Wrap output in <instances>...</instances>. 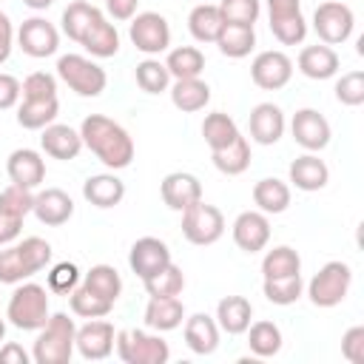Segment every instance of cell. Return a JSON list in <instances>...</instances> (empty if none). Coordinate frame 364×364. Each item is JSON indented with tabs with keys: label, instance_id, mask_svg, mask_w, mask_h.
Wrapping results in <instances>:
<instances>
[{
	"label": "cell",
	"instance_id": "42",
	"mask_svg": "<svg viewBox=\"0 0 364 364\" xmlns=\"http://www.w3.org/2000/svg\"><path fill=\"white\" fill-rule=\"evenodd\" d=\"M267 301L273 304H293L299 296H301V276L293 273V276H276V279H264L262 284Z\"/></svg>",
	"mask_w": 364,
	"mask_h": 364
},
{
	"label": "cell",
	"instance_id": "28",
	"mask_svg": "<svg viewBox=\"0 0 364 364\" xmlns=\"http://www.w3.org/2000/svg\"><path fill=\"white\" fill-rule=\"evenodd\" d=\"M80 46H82L85 51H91L94 57H114V54L119 51V34H117V28H114L105 17H100V20H94L91 28L82 34Z\"/></svg>",
	"mask_w": 364,
	"mask_h": 364
},
{
	"label": "cell",
	"instance_id": "38",
	"mask_svg": "<svg viewBox=\"0 0 364 364\" xmlns=\"http://www.w3.org/2000/svg\"><path fill=\"white\" fill-rule=\"evenodd\" d=\"M301 270V259L293 247L279 245L273 250H267V256L262 259V273L264 279H276V276H293Z\"/></svg>",
	"mask_w": 364,
	"mask_h": 364
},
{
	"label": "cell",
	"instance_id": "7",
	"mask_svg": "<svg viewBox=\"0 0 364 364\" xmlns=\"http://www.w3.org/2000/svg\"><path fill=\"white\" fill-rule=\"evenodd\" d=\"M225 230V216L216 205L193 202L182 210V233L191 245H213Z\"/></svg>",
	"mask_w": 364,
	"mask_h": 364
},
{
	"label": "cell",
	"instance_id": "1",
	"mask_svg": "<svg viewBox=\"0 0 364 364\" xmlns=\"http://www.w3.org/2000/svg\"><path fill=\"white\" fill-rule=\"evenodd\" d=\"M80 136L100 156V162L114 168V171L131 165V159H134V139L128 136V131L119 122L108 119L105 114L85 117L82 128H80Z\"/></svg>",
	"mask_w": 364,
	"mask_h": 364
},
{
	"label": "cell",
	"instance_id": "58",
	"mask_svg": "<svg viewBox=\"0 0 364 364\" xmlns=\"http://www.w3.org/2000/svg\"><path fill=\"white\" fill-rule=\"evenodd\" d=\"M11 20L6 17V11H0V63H6L11 54Z\"/></svg>",
	"mask_w": 364,
	"mask_h": 364
},
{
	"label": "cell",
	"instance_id": "48",
	"mask_svg": "<svg viewBox=\"0 0 364 364\" xmlns=\"http://www.w3.org/2000/svg\"><path fill=\"white\" fill-rule=\"evenodd\" d=\"M17 247H20V253H23V259H26V264H28L31 273L43 270L51 262V245L46 239H40V236H28Z\"/></svg>",
	"mask_w": 364,
	"mask_h": 364
},
{
	"label": "cell",
	"instance_id": "31",
	"mask_svg": "<svg viewBox=\"0 0 364 364\" xmlns=\"http://www.w3.org/2000/svg\"><path fill=\"white\" fill-rule=\"evenodd\" d=\"M253 202L259 205L262 213H282L290 205V188L276 176L259 179L253 185Z\"/></svg>",
	"mask_w": 364,
	"mask_h": 364
},
{
	"label": "cell",
	"instance_id": "37",
	"mask_svg": "<svg viewBox=\"0 0 364 364\" xmlns=\"http://www.w3.org/2000/svg\"><path fill=\"white\" fill-rule=\"evenodd\" d=\"M247 327H250L247 330V347L253 355L267 358V355H276L282 350V330L273 321H256Z\"/></svg>",
	"mask_w": 364,
	"mask_h": 364
},
{
	"label": "cell",
	"instance_id": "30",
	"mask_svg": "<svg viewBox=\"0 0 364 364\" xmlns=\"http://www.w3.org/2000/svg\"><path fill=\"white\" fill-rule=\"evenodd\" d=\"M171 100L179 111H199L208 105L210 100V88L208 82H202L199 77H185V80H176L173 88H171Z\"/></svg>",
	"mask_w": 364,
	"mask_h": 364
},
{
	"label": "cell",
	"instance_id": "46",
	"mask_svg": "<svg viewBox=\"0 0 364 364\" xmlns=\"http://www.w3.org/2000/svg\"><path fill=\"white\" fill-rule=\"evenodd\" d=\"M26 276H31V270H28V264H26V259H23V253H20V247L14 245V247L0 250V282L14 284V282H23Z\"/></svg>",
	"mask_w": 364,
	"mask_h": 364
},
{
	"label": "cell",
	"instance_id": "52",
	"mask_svg": "<svg viewBox=\"0 0 364 364\" xmlns=\"http://www.w3.org/2000/svg\"><path fill=\"white\" fill-rule=\"evenodd\" d=\"M341 353H344V358H347L350 364H364V327H361V324H355V327H350V330L344 333V338H341Z\"/></svg>",
	"mask_w": 364,
	"mask_h": 364
},
{
	"label": "cell",
	"instance_id": "13",
	"mask_svg": "<svg viewBox=\"0 0 364 364\" xmlns=\"http://www.w3.org/2000/svg\"><path fill=\"white\" fill-rule=\"evenodd\" d=\"M17 43H20V48H23L28 57H48V54L57 51L60 34H57V28H54L48 20H43V17H28V20H23V26H20V31H17Z\"/></svg>",
	"mask_w": 364,
	"mask_h": 364
},
{
	"label": "cell",
	"instance_id": "25",
	"mask_svg": "<svg viewBox=\"0 0 364 364\" xmlns=\"http://www.w3.org/2000/svg\"><path fill=\"white\" fill-rule=\"evenodd\" d=\"M185 304L176 296H151L145 307V324L154 330H173L182 324Z\"/></svg>",
	"mask_w": 364,
	"mask_h": 364
},
{
	"label": "cell",
	"instance_id": "27",
	"mask_svg": "<svg viewBox=\"0 0 364 364\" xmlns=\"http://www.w3.org/2000/svg\"><path fill=\"white\" fill-rule=\"evenodd\" d=\"M216 46H219V51L225 57H236L239 60V57L250 54V48L256 46V31L247 23H225L219 37H216Z\"/></svg>",
	"mask_w": 364,
	"mask_h": 364
},
{
	"label": "cell",
	"instance_id": "36",
	"mask_svg": "<svg viewBox=\"0 0 364 364\" xmlns=\"http://www.w3.org/2000/svg\"><path fill=\"white\" fill-rule=\"evenodd\" d=\"M202 136H205V142L210 145V151H219V148L230 145V142L239 136V128H236V122H233L225 111H213V114H208L205 122H202Z\"/></svg>",
	"mask_w": 364,
	"mask_h": 364
},
{
	"label": "cell",
	"instance_id": "34",
	"mask_svg": "<svg viewBox=\"0 0 364 364\" xmlns=\"http://www.w3.org/2000/svg\"><path fill=\"white\" fill-rule=\"evenodd\" d=\"M165 68L168 74H173L176 80H185V77H199L205 71V54L196 48V46H179L168 54L165 60Z\"/></svg>",
	"mask_w": 364,
	"mask_h": 364
},
{
	"label": "cell",
	"instance_id": "33",
	"mask_svg": "<svg viewBox=\"0 0 364 364\" xmlns=\"http://www.w3.org/2000/svg\"><path fill=\"white\" fill-rule=\"evenodd\" d=\"M57 111H60L57 97H51V100H23V105L17 111V122L28 131H40V128L54 122Z\"/></svg>",
	"mask_w": 364,
	"mask_h": 364
},
{
	"label": "cell",
	"instance_id": "14",
	"mask_svg": "<svg viewBox=\"0 0 364 364\" xmlns=\"http://www.w3.org/2000/svg\"><path fill=\"white\" fill-rule=\"evenodd\" d=\"M290 131H293V139L307 151H321L330 142V122L316 108L296 111L293 122H290Z\"/></svg>",
	"mask_w": 364,
	"mask_h": 364
},
{
	"label": "cell",
	"instance_id": "26",
	"mask_svg": "<svg viewBox=\"0 0 364 364\" xmlns=\"http://www.w3.org/2000/svg\"><path fill=\"white\" fill-rule=\"evenodd\" d=\"M250 316H253V307L245 296H225L219 304H216V318H219V327L230 336H239L247 330L250 324Z\"/></svg>",
	"mask_w": 364,
	"mask_h": 364
},
{
	"label": "cell",
	"instance_id": "12",
	"mask_svg": "<svg viewBox=\"0 0 364 364\" xmlns=\"http://www.w3.org/2000/svg\"><path fill=\"white\" fill-rule=\"evenodd\" d=\"M114 324L111 321H102V318H88V324H82L77 333H74V344L80 350L82 358H91V361H100L105 358L111 350H114Z\"/></svg>",
	"mask_w": 364,
	"mask_h": 364
},
{
	"label": "cell",
	"instance_id": "57",
	"mask_svg": "<svg viewBox=\"0 0 364 364\" xmlns=\"http://www.w3.org/2000/svg\"><path fill=\"white\" fill-rule=\"evenodd\" d=\"M0 364H28V353L20 344L9 341L6 347H0Z\"/></svg>",
	"mask_w": 364,
	"mask_h": 364
},
{
	"label": "cell",
	"instance_id": "43",
	"mask_svg": "<svg viewBox=\"0 0 364 364\" xmlns=\"http://www.w3.org/2000/svg\"><path fill=\"white\" fill-rule=\"evenodd\" d=\"M168 82H171V74H168L165 63H159V60H142L136 65V85L145 94H159V91L168 88Z\"/></svg>",
	"mask_w": 364,
	"mask_h": 364
},
{
	"label": "cell",
	"instance_id": "45",
	"mask_svg": "<svg viewBox=\"0 0 364 364\" xmlns=\"http://www.w3.org/2000/svg\"><path fill=\"white\" fill-rule=\"evenodd\" d=\"M270 31L273 37L282 43V46H296L304 40L307 34V23L301 14H293V17H279V20H270Z\"/></svg>",
	"mask_w": 364,
	"mask_h": 364
},
{
	"label": "cell",
	"instance_id": "4",
	"mask_svg": "<svg viewBox=\"0 0 364 364\" xmlns=\"http://www.w3.org/2000/svg\"><path fill=\"white\" fill-rule=\"evenodd\" d=\"M353 273L350 264L344 262H327L307 284V296L316 307H336L338 301H344L347 290H350Z\"/></svg>",
	"mask_w": 364,
	"mask_h": 364
},
{
	"label": "cell",
	"instance_id": "40",
	"mask_svg": "<svg viewBox=\"0 0 364 364\" xmlns=\"http://www.w3.org/2000/svg\"><path fill=\"white\" fill-rule=\"evenodd\" d=\"M111 307H114L111 299H105V296L88 290L85 284L71 290V310H74L77 316H82V318H100V316H108Z\"/></svg>",
	"mask_w": 364,
	"mask_h": 364
},
{
	"label": "cell",
	"instance_id": "10",
	"mask_svg": "<svg viewBox=\"0 0 364 364\" xmlns=\"http://www.w3.org/2000/svg\"><path fill=\"white\" fill-rule=\"evenodd\" d=\"M128 264L131 270L139 276V279H148L154 273H159L165 264H171V250L162 239L156 236H142L131 245V253H128Z\"/></svg>",
	"mask_w": 364,
	"mask_h": 364
},
{
	"label": "cell",
	"instance_id": "2",
	"mask_svg": "<svg viewBox=\"0 0 364 364\" xmlns=\"http://www.w3.org/2000/svg\"><path fill=\"white\" fill-rule=\"evenodd\" d=\"M74 333L77 327L65 313L48 316L40 338L34 341V361L37 364H68L74 353Z\"/></svg>",
	"mask_w": 364,
	"mask_h": 364
},
{
	"label": "cell",
	"instance_id": "8",
	"mask_svg": "<svg viewBox=\"0 0 364 364\" xmlns=\"http://www.w3.org/2000/svg\"><path fill=\"white\" fill-rule=\"evenodd\" d=\"M353 23H355L353 9L341 0H324L313 11V26H316V34L324 46L344 43L353 34Z\"/></svg>",
	"mask_w": 364,
	"mask_h": 364
},
{
	"label": "cell",
	"instance_id": "60",
	"mask_svg": "<svg viewBox=\"0 0 364 364\" xmlns=\"http://www.w3.org/2000/svg\"><path fill=\"white\" fill-rule=\"evenodd\" d=\"M3 336H6V321L0 318V341H3Z\"/></svg>",
	"mask_w": 364,
	"mask_h": 364
},
{
	"label": "cell",
	"instance_id": "59",
	"mask_svg": "<svg viewBox=\"0 0 364 364\" xmlns=\"http://www.w3.org/2000/svg\"><path fill=\"white\" fill-rule=\"evenodd\" d=\"M23 3H26L28 9H37V11H40V9H48L54 0H23Z\"/></svg>",
	"mask_w": 364,
	"mask_h": 364
},
{
	"label": "cell",
	"instance_id": "44",
	"mask_svg": "<svg viewBox=\"0 0 364 364\" xmlns=\"http://www.w3.org/2000/svg\"><path fill=\"white\" fill-rule=\"evenodd\" d=\"M34 208V193L31 188H23V185H9L0 191V210L3 213H11V216H26L28 210Z\"/></svg>",
	"mask_w": 364,
	"mask_h": 364
},
{
	"label": "cell",
	"instance_id": "49",
	"mask_svg": "<svg viewBox=\"0 0 364 364\" xmlns=\"http://www.w3.org/2000/svg\"><path fill=\"white\" fill-rule=\"evenodd\" d=\"M336 97L344 105H361L364 102V71H347L336 82Z\"/></svg>",
	"mask_w": 364,
	"mask_h": 364
},
{
	"label": "cell",
	"instance_id": "54",
	"mask_svg": "<svg viewBox=\"0 0 364 364\" xmlns=\"http://www.w3.org/2000/svg\"><path fill=\"white\" fill-rule=\"evenodd\" d=\"M267 11H270V20L293 17V14H301V0H267Z\"/></svg>",
	"mask_w": 364,
	"mask_h": 364
},
{
	"label": "cell",
	"instance_id": "35",
	"mask_svg": "<svg viewBox=\"0 0 364 364\" xmlns=\"http://www.w3.org/2000/svg\"><path fill=\"white\" fill-rule=\"evenodd\" d=\"M213 165L222 173H228V176H236V173L247 171V165H250V145H247V139L239 134L230 145L213 151Z\"/></svg>",
	"mask_w": 364,
	"mask_h": 364
},
{
	"label": "cell",
	"instance_id": "53",
	"mask_svg": "<svg viewBox=\"0 0 364 364\" xmlns=\"http://www.w3.org/2000/svg\"><path fill=\"white\" fill-rule=\"evenodd\" d=\"M20 97V80L11 77V74H0V111L3 108H11Z\"/></svg>",
	"mask_w": 364,
	"mask_h": 364
},
{
	"label": "cell",
	"instance_id": "19",
	"mask_svg": "<svg viewBox=\"0 0 364 364\" xmlns=\"http://www.w3.org/2000/svg\"><path fill=\"white\" fill-rule=\"evenodd\" d=\"M284 134V114L279 105L273 102H259L250 111V136L262 145H273L279 142Z\"/></svg>",
	"mask_w": 364,
	"mask_h": 364
},
{
	"label": "cell",
	"instance_id": "21",
	"mask_svg": "<svg viewBox=\"0 0 364 364\" xmlns=\"http://www.w3.org/2000/svg\"><path fill=\"white\" fill-rule=\"evenodd\" d=\"M40 142H43V151L54 159H74L82 148V136L71 125H60V122L46 125Z\"/></svg>",
	"mask_w": 364,
	"mask_h": 364
},
{
	"label": "cell",
	"instance_id": "3",
	"mask_svg": "<svg viewBox=\"0 0 364 364\" xmlns=\"http://www.w3.org/2000/svg\"><path fill=\"white\" fill-rule=\"evenodd\" d=\"M9 321L20 330H37L48 321V296L46 287L28 282L23 287H17L9 299Z\"/></svg>",
	"mask_w": 364,
	"mask_h": 364
},
{
	"label": "cell",
	"instance_id": "39",
	"mask_svg": "<svg viewBox=\"0 0 364 364\" xmlns=\"http://www.w3.org/2000/svg\"><path fill=\"white\" fill-rule=\"evenodd\" d=\"M82 284H85L88 290H94V293L111 299V301H117L119 293H122V279H119V273H117L111 264H94V267L85 273V282H82Z\"/></svg>",
	"mask_w": 364,
	"mask_h": 364
},
{
	"label": "cell",
	"instance_id": "29",
	"mask_svg": "<svg viewBox=\"0 0 364 364\" xmlns=\"http://www.w3.org/2000/svg\"><path fill=\"white\" fill-rule=\"evenodd\" d=\"M222 26H225V17L219 6H210V3H199L188 17V28L199 43H216Z\"/></svg>",
	"mask_w": 364,
	"mask_h": 364
},
{
	"label": "cell",
	"instance_id": "15",
	"mask_svg": "<svg viewBox=\"0 0 364 364\" xmlns=\"http://www.w3.org/2000/svg\"><path fill=\"white\" fill-rule=\"evenodd\" d=\"M159 193H162V202L171 208V210H185L191 208L193 202L202 199V185L193 173H185V171H173L162 179L159 185Z\"/></svg>",
	"mask_w": 364,
	"mask_h": 364
},
{
	"label": "cell",
	"instance_id": "5",
	"mask_svg": "<svg viewBox=\"0 0 364 364\" xmlns=\"http://www.w3.org/2000/svg\"><path fill=\"white\" fill-rule=\"evenodd\" d=\"M57 74L80 97H97V94H102V88L108 82L105 71L97 63H91L88 57H82V54H63L57 60Z\"/></svg>",
	"mask_w": 364,
	"mask_h": 364
},
{
	"label": "cell",
	"instance_id": "20",
	"mask_svg": "<svg viewBox=\"0 0 364 364\" xmlns=\"http://www.w3.org/2000/svg\"><path fill=\"white\" fill-rule=\"evenodd\" d=\"M299 71L310 80H327L338 71V54L330 46H304L299 51Z\"/></svg>",
	"mask_w": 364,
	"mask_h": 364
},
{
	"label": "cell",
	"instance_id": "50",
	"mask_svg": "<svg viewBox=\"0 0 364 364\" xmlns=\"http://www.w3.org/2000/svg\"><path fill=\"white\" fill-rule=\"evenodd\" d=\"M219 11L225 23H247L253 26L259 17V0H222Z\"/></svg>",
	"mask_w": 364,
	"mask_h": 364
},
{
	"label": "cell",
	"instance_id": "56",
	"mask_svg": "<svg viewBox=\"0 0 364 364\" xmlns=\"http://www.w3.org/2000/svg\"><path fill=\"white\" fill-rule=\"evenodd\" d=\"M136 3L139 0H105V9L114 20H131L136 14Z\"/></svg>",
	"mask_w": 364,
	"mask_h": 364
},
{
	"label": "cell",
	"instance_id": "47",
	"mask_svg": "<svg viewBox=\"0 0 364 364\" xmlns=\"http://www.w3.org/2000/svg\"><path fill=\"white\" fill-rule=\"evenodd\" d=\"M20 94H23V100H51V97H57V82L46 71H31L23 80Z\"/></svg>",
	"mask_w": 364,
	"mask_h": 364
},
{
	"label": "cell",
	"instance_id": "11",
	"mask_svg": "<svg viewBox=\"0 0 364 364\" xmlns=\"http://www.w3.org/2000/svg\"><path fill=\"white\" fill-rule=\"evenodd\" d=\"M290 74H293V60L284 51H262L250 65L253 82L264 91H276V88L287 85Z\"/></svg>",
	"mask_w": 364,
	"mask_h": 364
},
{
	"label": "cell",
	"instance_id": "22",
	"mask_svg": "<svg viewBox=\"0 0 364 364\" xmlns=\"http://www.w3.org/2000/svg\"><path fill=\"white\" fill-rule=\"evenodd\" d=\"M185 344L199 355H210L219 344V324L208 313H193L185 321Z\"/></svg>",
	"mask_w": 364,
	"mask_h": 364
},
{
	"label": "cell",
	"instance_id": "51",
	"mask_svg": "<svg viewBox=\"0 0 364 364\" xmlns=\"http://www.w3.org/2000/svg\"><path fill=\"white\" fill-rule=\"evenodd\" d=\"M77 264H71V262H60V264H54L51 267V273H48V290L51 293H71L74 287H77Z\"/></svg>",
	"mask_w": 364,
	"mask_h": 364
},
{
	"label": "cell",
	"instance_id": "55",
	"mask_svg": "<svg viewBox=\"0 0 364 364\" xmlns=\"http://www.w3.org/2000/svg\"><path fill=\"white\" fill-rule=\"evenodd\" d=\"M23 228V219L20 216H11V213H3L0 210V245H9Z\"/></svg>",
	"mask_w": 364,
	"mask_h": 364
},
{
	"label": "cell",
	"instance_id": "23",
	"mask_svg": "<svg viewBox=\"0 0 364 364\" xmlns=\"http://www.w3.org/2000/svg\"><path fill=\"white\" fill-rule=\"evenodd\" d=\"M330 179V171L324 165V159L313 156V154H304V156H296L290 162V182L301 191H321Z\"/></svg>",
	"mask_w": 364,
	"mask_h": 364
},
{
	"label": "cell",
	"instance_id": "24",
	"mask_svg": "<svg viewBox=\"0 0 364 364\" xmlns=\"http://www.w3.org/2000/svg\"><path fill=\"white\" fill-rule=\"evenodd\" d=\"M82 196L97 208H114L122 202L125 185L114 173H97V176H88L82 182Z\"/></svg>",
	"mask_w": 364,
	"mask_h": 364
},
{
	"label": "cell",
	"instance_id": "32",
	"mask_svg": "<svg viewBox=\"0 0 364 364\" xmlns=\"http://www.w3.org/2000/svg\"><path fill=\"white\" fill-rule=\"evenodd\" d=\"M102 17V11L97 9V6H91L88 0H74V3H68L65 6V11H63V31L71 37V40H82V34L91 28V23L94 20H100Z\"/></svg>",
	"mask_w": 364,
	"mask_h": 364
},
{
	"label": "cell",
	"instance_id": "17",
	"mask_svg": "<svg viewBox=\"0 0 364 364\" xmlns=\"http://www.w3.org/2000/svg\"><path fill=\"white\" fill-rule=\"evenodd\" d=\"M6 171H9V179L14 185H23V188H37L43 179H46V162L40 159L37 151L31 148H17L11 151L9 162H6Z\"/></svg>",
	"mask_w": 364,
	"mask_h": 364
},
{
	"label": "cell",
	"instance_id": "18",
	"mask_svg": "<svg viewBox=\"0 0 364 364\" xmlns=\"http://www.w3.org/2000/svg\"><path fill=\"white\" fill-rule=\"evenodd\" d=\"M31 210L37 213V219L43 225L57 228V225H65L71 219L74 202H71V196L63 188H46V191L34 193V208Z\"/></svg>",
	"mask_w": 364,
	"mask_h": 364
},
{
	"label": "cell",
	"instance_id": "9",
	"mask_svg": "<svg viewBox=\"0 0 364 364\" xmlns=\"http://www.w3.org/2000/svg\"><path fill=\"white\" fill-rule=\"evenodd\" d=\"M128 37L131 43L145 51V54H159L168 48L171 43V28H168V20L156 11H142L131 20V28H128Z\"/></svg>",
	"mask_w": 364,
	"mask_h": 364
},
{
	"label": "cell",
	"instance_id": "6",
	"mask_svg": "<svg viewBox=\"0 0 364 364\" xmlns=\"http://www.w3.org/2000/svg\"><path fill=\"white\" fill-rule=\"evenodd\" d=\"M117 353L128 364H165L171 350L168 341L159 336H148L145 330H119L117 333Z\"/></svg>",
	"mask_w": 364,
	"mask_h": 364
},
{
	"label": "cell",
	"instance_id": "41",
	"mask_svg": "<svg viewBox=\"0 0 364 364\" xmlns=\"http://www.w3.org/2000/svg\"><path fill=\"white\" fill-rule=\"evenodd\" d=\"M142 282H145L148 296H179L182 287H185V276H182V270H179L173 262L165 264L159 273L142 279Z\"/></svg>",
	"mask_w": 364,
	"mask_h": 364
},
{
	"label": "cell",
	"instance_id": "16",
	"mask_svg": "<svg viewBox=\"0 0 364 364\" xmlns=\"http://www.w3.org/2000/svg\"><path fill=\"white\" fill-rule=\"evenodd\" d=\"M270 239V222L262 210H242L233 222V242L245 253H256Z\"/></svg>",
	"mask_w": 364,
	"mask_h": 364
}]
</instances>
